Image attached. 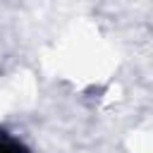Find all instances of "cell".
I'll return each mask as SVG.
<instances>
[{
	"mask_svg": "<svg viewBox=\"0 0 153 153\" xmlns=\"http://www.w3.org/2000/svg\"><path fill=\"white\" fill-rule=\"evenodd\" d=\"M0 153H29V148H26L24 143H19L17 139L2 134V136H0Z\"/></svg>",
	"mask_w": 153,
	"mask_h": 153,
	"instance_id": "6da1fadb",
	"label": "cell"
}]
</instances>
